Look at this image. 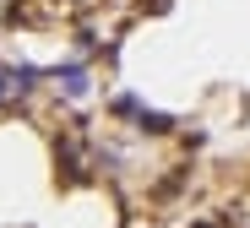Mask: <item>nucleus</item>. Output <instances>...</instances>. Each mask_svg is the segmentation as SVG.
Masks as SVG:
<instances>
[{
	"label": "nucleus",
	"instance_id": "obj_1",
	"mask_svg": "<svg viewBox=\"0 0 250 228\" xmlns=\"http://www.w3.org/2000/svg\"><path fill=\"white\" fill-rule=\"evenodd\" d=\"M49 76L60 82V93H65V98H82V93H87V71H82V65H55Z\"/></svg>",
	"mask_w": 250,
	"mask_h": 228
},
{
	"label": "nucleus",
	"instance_id": "obj_2",
	"mask_svg": "<svg viewBox=\"0 0 250 228\" xmlns=\"http://www.w3.org/2000/svg\"><path fill=\"white\" fill-rule=\"evenodd\" d=\"M6 82L17 87V93H33V82H38V71H33V65H17V71H11Z\"/></svg>",
	"mask_w": 250,
	"mask_h": 228
},
{
	"label": "nucleus",
	"instance_id": "obj_3",
	"mask_svg": "<svg viewBox=\"0 0 250 228\" xmlns=\"http://www.w3.org/2000/svg\"><path fill=\"white\" fill-rule=\"evenodd\" d=\"M136 120H142V130H152V136H163V130L174 125L169 114H147V109H136Z\"/></svg>",
	"mask_w": 250,
	"mask_h": 228
},
{
	"label": "nucleus",
	"instance_id": "obj_4",
	"mask_svg": "<svg viewBox=\"0 0 250 228\" xmlns=\"http://www.w3.org/2000/svg\"><path fill=\"white\" fill-rule=\"evenodd\" d=\"M0 104H6V82H0Z\"/></svg>",
	"mask_w": 250,
	"mask_h": 228
},
{
	"label": "nucleus",
	"instance_id": "obj_5",
	"mask_svg": "<svg viewBox=\"0 0 250 228\" xmlns=\"http://www.w3.org/2000/svg\"><path fill=\"white\" fill-rule=\"evenodd\" d=\"M196 228H212V223H196Z\"/></svg>",
	"mask_w": 250,
	"mask_h": 228
}]
</instances>
